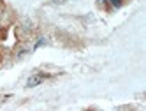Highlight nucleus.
<instances>
[{
    "instance_id": "1",
    "label": "nucleus",
    "mask_w": 146,
    "mask_h": 111,
    "mask_svg": "<svg viewBox=\"0 0 146 111\" xmlns=\"http://www.w3.org/2000/svg\"><path fill=\"white\" fill-rule=\"evenodd\" d=\"M40 81H44V76H42V74H35V76H32V78L28 79L27 85H28V86H37Z\"/></svg>"
},
{
    "instance_id": "3",
    "label": "nucleus",
    "mask_w": 146,
    "mask_h": 111,
    "mask_svg": "<svg viewBox=\"0 0 146 111\" xmlns=\"http://www.w3.org/2000/svg\"><path fill=\"white\" fill-rule=\"evenodd\" d=\"M51 2H62V0H51Z\"/></svg>"
},
{
    "instance_id": "2",
    "label": "nucleus",
    "mask_w": 146,
    "mask_h": 111,
    "mask_svg": "<svg viewBox=\"0 0 146 111\" xmlns=\"http://www.w3.org/2000/svg\"><path fill=\"white\" fill-rule=\"evenodd\" d=\"M109 4H111L113 7H120V5L123 4V0H109Z\"/></svg>"
},
{
    "instance_id": "4",
    "label": "nucleus",
    "mask_w": 146,
    "mask_h": 111,
    "mask_svg": "<svg viewBox=\"0 0 146 111\" xmlns=\"http://www.w3.org/2000/svg\"><path fill=\"white\" fill-rule=\"evenodd\" d=\"M0 30H2V28H0Z\"/></svg>"
}]
</instances>
